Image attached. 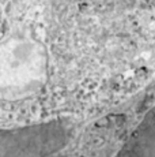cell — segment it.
<instances>
[{
    "instance_id": "cell-2",
    "label": "cell",
    "mask_w": 155,
    "mask_h": 157,
    "mask_svg": "<svg viewBox=\"0 0 155 157\" xmlns=\"http://www.w3.org/2000/svg\"><path fill=\"white\" fill-rule=\"evenodd\" d=\"M71 130L65 120L14 130H0V156L50 155L70 142Z\"/></svg>"
},
{
    "instance_id": "cell-3",
    "label": "cell",
    "mask_w": 155,
    "mask_h": 157,
    "mask_svg": "<svg viewBox=\"0 0 155 157\" xmlns=\"http://www.w3.org/2000/svg\"><path fill=\"white\" fill-rule=\"evenodd\" d=\"M118 156H155V105L146 112L117 152Z\"/></svg>"
},
{
    "instance_id": "cell-1",
    "label": "cell",
    "mask_w": 155,
    "mask_h": 157,
    "mask_svg": "<svg viewBox=\"0 0 155 157\" xmlns=\"http://www.w3.org/2000/svg\"><path fill=\"white\" fill-rule=\"evenodd\" d=\"M48 77V55L40 43L13 38L0 44V98L18 100L42 87Z\"/></svg>"
}]
</instances>
